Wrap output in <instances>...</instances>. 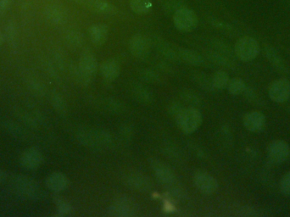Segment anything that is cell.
I'll return each instance as SVG.
<instances>
[{
	"instance_id": "24",
	"label": "cell",
	"mask_w": 290,
	"mask_h": 217,
	"mask_svg": "<svg viewBox=\"0 0 290 217\" xmlns=\"http://www.w3.org/2000/svg\"><path fill=\"white\" fill-rule=\"evenodd\" d=\"M191 77L193 82L204 90L209 92L216 91L212 84V79L207 74L204 73L202 71H193L191 73Z\"/></svg>"
},
{
	"instance_id": "28",
	"label": "cell",
	"mask_w": 290,
	"mask_h": 217,
	"mask_svg": "<svg viewBox=\"0 0 290 217\" xmlns=\"http://www.w3.org/2000/svg\"><path fill=\"white\" fill-rule=\"evenodd\" d=\"M15 115L19 118L22 123L25 124L28 127L32 128H37L39 124L38 119L36 117L34 112H27L21 108H17L15 111Z\"/></svg>"
},
{
	"instance_id": "16",
	"label": "cell",
	"mask_w": 290,
	"mask_h": 217,
	"mask_svg": "<svg viewBox=\"0 0 290 217\" xmlns=\"http://www.w3.org/2000/svg\"><path fill=\"white\" fill-rule=\"evenodd\" d=\"M151 44L156 47L159 52L165 56L167 59L172 61H179L178 49H176L173 45L165 41L158 37H153L151 38Z\"/></svg>"
},
{
	"instance_id": "5",
	"label": "cell",
	"mask_w": 290,
	"mask_h": 217,
	"mask_svg": "<svg viewBox=\"0 0 290 217\" xmlns=\"http://www.w3.org/2000/svg\"><path fill=\"white\" fill-rule=\"evenodd\" d=\"M139 207L135 200L126 196L119 197L109 207L110 216L116 217H132L138 215Z\"/></svg>"
},
{
	"instance_id": "12",
	"label": "cell",
	"mask_w": 290,
	"mask_h": 217,
	"mask_svg": "<svg viewBox=\"0 0 290 217\" xmlns=\"http://www.w3.org/2000/svg\"><path fill=\"white\" fill-rule=\"evenodd\" d=\"M126 186L141 193H150L154 188V183L149 176L141 173H130L126 176Z\"/></svg>"
},
{
	"instance_id": "53",
	"label": "cell",
	"mask_w": 290,
	"mask_h": 217,
	"mask_svg": "<svg viewBox=\"0 0 290 217\" xmlns=\"http://www.w3.org/2000/svg\"><path fill=\"white\" fill-rule=\"evenodd\" d=\"M287 2L290 4V0H287Z\"/></svg>"
},
{
	"instance_id": "29",
	"label": "cell",
	"mask_w": 290,
	"mask_h": 217,
	"mask_svg": "<svg viewBox=\"0 0 290 217\" xmlns=\"http://www.w3.org/2000/svg\"><path fill=\"white\" fill-rule=\"evenodd\" d=\"M212 84L216 91H220L227 89L228 84L230 81V77L228 72L225 71H218L212 76Z\"/></svg>"
},
{
	"instance_id": "10",
	"label": "cell",
	"mask_w": 290,
	"mask_h": 217,
	"mask_svg": "<svg viewBox=\"0 0 290 217\" xmlns=\"http://www.w3.org/2000/svg\"><path fill=\"white\" fill-rule=\"evenodd\" d=\"M270 99L275 103H285L290 98V82L286 78L273 81L268 88Z\"/></svg>"
},
{
	"instance_id": "54",
	"label": "cell",
	"mask_w": 290,
	"mask_h": 217,
	"mask_svg": "<svg viewBox=\"0 0 290 217\" xmlns=\"http://www.w3.org/2000/svg\"></svg>"
},
{
	"instance_id": "42",
	"label": "cell",
	"mask_w": 290,
	"mask_h": 217,
	"mask_svg": "<svg viewBox=\"0 0 290 217\" xmlns=\"http://www.w3.org/2000/svg\"><path fill=\"white\" fill-rule=\"evenodd\" d=\"M140 76L144 82L157 84L161 82V77L156 71H152L150 69H144L140 72Z\"/></svg>"
},
{
	"instance_id": "18",
	"label": "cell",
	"mask_w": 290,
	"mask_h": 217,
	"mask_svg": "<svg viewBox=\"0 0 290 217\" xmlns=\"http://www.w3.org/2000/svg\"><path fill=\"white\" fill-rule=\"evenodd\" d=\"M77 65L83 73H85L87 76H90L92 78L95 76L99 68L96 57L94 54L88 51L82 54Z\"/></svg>"
},
{
	"instance_id": "27",
	"label": "cell",
	"mask_w": 290,
	"mask_h": 217,
	"mask_svg": "<svg viewBox=\"0 0 290 217\" xmlns=\"http://www.w3.org/2000/svg\"><path fill=\"white\" fill-rule=\"evenodd\" d=\"M130 8L137 15H145L152 9L151 0H129Z\"/></svg>"
},
{
	"instance_id": "26",
	"label": "cell",
	"mask_w": 290,
	"mask_h": 217,
	"mask_svg": "<svg viewBox=\"0 0 290 217\" xmlns=\"http://www.w3.org/2000/svg\"><path fill=\"white\" fill-rule=\"evenodd\" d=\"M3 128L9 132L10 135L15 137V138L24 139L27 138V130L20 125V124L11 121V120H6L3 123Z\"/></svg>"
},
{
	"instance_id": "38",
	"label": "cell",
	"mask_w": 290,
	"mask_h": 217,
	"mask_svg": "<svg viewBox=\"0 0 290 217\" xmlns=\"http://www.w3.org/2000/svg\"><path fill=\"white\" fill-rule=\"evenodd\" d=\"M55 202H56L59 217H68V216H70L73 212V209H72V206H70V203H68L61 198H59V197L56 198Z\"/></svg>"
},
{
	"instance_id": "46",
	"label": "cell",
	"mask_w": 290,
	"mask_h": 217,
	"mask_svg": "<svg viewBox=\"0 0 290 217\" xmlns=\"http://www.w3.org/2000/svg\"><path fill=\"white\" fill-rule=\"evenodd\" d=\"M184 108L185 107L183 106V105L180 103V102H173V103L171 104L170 106H169V108H168V112H169L171 116L176 120L177 116H178L179 114L182 113V110H183Z\"/></svg>"
},
{
	"instance_id": "8",
	"label": "cell",
	"mask_w": 290,
	"mask_h": 217,
	"mask_svg": "<svg viewBox=\"0 0 290 217\" xmlns=\"http://www.w3.org/2000/svg\"><path fill=\"white\" fill-rule=\"evenodd\" d=\"M149 164L156 175V178L161 184L170 187L176 183V175L173 169L164 162L159 159L150 158L149 160Z\"/></svg>"
},
{
	"instance_id": "50",
	"label": "cell",
	"mask_w": 290,
	"mask_h": 217,
	"mask_svg": "<svg viewBox=\"0 0 290 217\" xmlns=\"http://www.w3.org/2000/svg\"><path fill=\"white\" fill-rule=\"evenodd\" d=\"M7 178H8V175H7V173H6L4 170L0 169V183L5 182Z\"/></svg>"
},
{
	"instance_id": "43",
	"label": "cell",
	"mask_w": 290,
	"mask_h": 217,
	"mask_svg": "<svg viewBox=\"0 0 290 217\" xmlns=\"http://www.w3.org/2000/svg\"><path fill=\"white\" fill-rule=\"evenodd\" d=\"M105 105V108L106 110H108L111 113H115V114H120L121 112L123 111V106L116 100H105L104 102Z\"/></svg>"
},
{
	"instance_id": "4",
	"label": "cell",
	"mask_w": 290,
	"mask_h": 217,
	"mask_svg": "<svg viewBox=\"0 0 290 217\" xmlns=\"http://www.w3.org/2000/svg\"><path fill=\"white\" fill-rule=\"evenodd\" d=\"M233 50L237 59L241 61L249 62L257 57L261 51V46L255 38L244 36L236 42Z\"/></svg>"
},
{
	"instance_id": "13",
	"label": "cell",
	"mask_w": 290,
	"mask_h": 217,
	"mask_svg": "<svg viewBox=\"0 0 290 217\" xmlns=\"http://www.w3.org/2000/svg\"><path fill=\"white\" fill-rule=\"evenodd\" d=\"M20 162L21 165L27 170H36L43 164L44 156L38 148L32 147L22 153Z\"/></svg>"
},
{
	"instance_id": "20",
	"label": "cell",
	"mask_w": 290,
	"mask_h": 217,
	"mask_svg": "<svg viewBox=\"0 0 290 217\" xmlns=\"http://www.w3.org/2000/svg\"><path fill=\"white\" fill-rule=\"evenodd\" d=\"M264 52L268 61L275 67V69L282 73L286 74L289 72V68L286 62L274 48L267 45L264 48Z\"/></svg>"
},
{
	"instance_id": "25",
	"label": "cell",
	"mask_w": 290,
	"mask_h": 217,
	"mask_svg": "<svg viewBox=\"0 0 290 217\" xmlns=\"http://www.w3.org/2000/svg\"><path fill=\"white\" fill-rule=\"evenodd\" d=\"M133 97L139 103L150 104L153 101V94L149 88L142 84H134L132 87Z\"/></svg>"
},
{
	"instance_id": "14",
	"label": "cell",
	"mask_w": 290,
	"mask_h": 217,
	"mask_svg": "<svg viewBox=\"0 0 290 217\" xmlns=\"http://www.w3.org/2000/svg\"><path fill=\"white\" fill-rule=\"evenodd\" d=\"M243 124V126L249 132H260L263 131L265 128L267 124V119L263 113L255 110L244 114Z\"/></svg>"
},
{
	"instance_id": "35",
	"label": "cell",
	"mask_w": 290,
	"mask_h": 217,
	"mask_svg": "<svg viewBox=\"0 0 290 217\" xmlns=\"http://www.w3.org/2000/svg\"><path fill=\"white\" fill-rule=\"evenodd\" d=\"M70 74L73 77L74 80L76 82H78L79 84L82 86H88L91 83L92 81L94 78H92L90 76H87L85 73H83L78 65H73L70 66Z\"/></svg>"
},
{
	"instance_id": "17",
	"label": "cell",
	"mask_w": 290,
	"mask_h": 217,
	"mask_svg": "<svg viewBox=\"0 0 290 217\" xmlns=\"http://www.w3.org/2000/svg\"><path fill=\"white\" fill-rule=\"evenodd\" d=\"M100 71L104 79L109 82H113L120 76V63L113 58L106 59L100 65Z\"/></svg>"
},
{
	"instance_id": "19",
	"label": "cell",
	"mask_w": 290,
	"mask_h": 217,
	"mask_svg": "<svg viewBox=\"0 0 290 217\" xmlns=\"http://www.w3.org/2000/svg\"><path fill=\"white\" fill-rule=\"evenodd\" d=\"M88 35L94 45L102 46L108 39V26L103 23L94 24L88 29Z\"/></svg>"
},
{
	"instance_id": "22",
	"label": "cell",
	"mask_w": 290,
	"mask_h": 217,
	"mask_svg": "<svg viewBox=\"0 0 290 217\" xmlns=\"http://www.w3.org/2000/svg\"><path fill=\"white\" fill-rule=\"evenodd\" d=\"M179 59L188 65L200 66L204 65L205 59L196 51L188 49H178Z\"/></svg>"
},
{
	"instance_id": "37",
	"label": "cell",
	"mask_w": 290,
	"mask_h": 217,
	"mask_svg": "<svg viewBox=\"0 0 290 217\" xmlns=\"http://www.w3.org/2000/svg\"><path fill=\"white\" fill-rule=\"evenodd\" d=\"M181 98L184 102L188 104L190 107L198 108V107L201 106V103H202V100L195 92L191 91L188 89L183 90L181 93Z\"/></svg>"
},
{
	"instance_id": "7",
	"label": "cell",
	"mask_w": 290,
	"mask_h": 217,
	"mask_svg": "<svg viewBox=\"0 0 290 217\" xmlns=\"http://www.w3.org/2000/svg\"><path fill=\"white\" fill-rule=\"evenodd\" d=\"M267 158L272 164H283L290 159V146L285 140H274L267 147Z\"/></svg>"
},
{
	"instance_id": "9",
	"label": "cell",
	"mask_w": 290,
	"mask_h": 217,
	"mask_svg": "<svg viewBox=\"0 0 290 217\" xmlns=\"http://www.w3.org/2000/svg\"><path fill=\"white\" fill-rule=\"evenodd\" d=\"M128 48L130 53L137 59H145L150 55L151 42L145 36L135 34L130 38Z\"/></svg>"
},
{
	"instance_id": "3",
	"label": "cell",
	"mask_w": 290,
	"mask_h": 217,
	"mask_svg": "<svg viewBox=\"0 0 290 217\" xmlns=\"http://www.w3.org/2000/svg\"><path fill=\"white\" fill-rule=\"evenodd\" d=\"M179 129L186 134H192L201 126L203 116L199 109L194 107L185 108L176 120Z\"/></svg>"
},
{
	"instance_id": "1",
	"label": "cell",
	"mask_w": 290,
	"mask_h": 217,
	"mask_svg": "<svg viewBox=\"0 0 290 217\" xmlns=\"http://www.w3.org/2000/svg\"><path fill=\"white\" fill-rule=\"evenodd\" d=\"M76 135L80 144L91 150L104 151L112 150L114 147L113 137L105 130L82 128L77 131Z\"/></svg>"
},
{
	"instance_id": "23",
	"label": "cell",
	"mask_w": 290,
	"mask_h": 217,
	"mask_svg": "<svg viewBox=\"0 0 290 217\" xmlns=\"http://www.w3.org/2000/svg\"><path fill=\"white\" fill-rule=\"evenodd\" d=\"M206 56H207L209 60H211L216 65L229 68V69H234L235 68V63L233 59L229 56L217 52V51H210L206 54Z\"/></svg>"
},
{
	"instance_id": "39",
	"label": "cell",
	"mask_w": 290,
	"mask_h": 217,
	"mask_svg": "<svg viewBox=\"0 0 290 217\" xmlns=\"http://www.w3.org/2000/svg\"><path fill=\"white\" fill-rule=\"evenodd\" d=\"M243 94V96H244L245 99L249 101V103L252 104L254 106H264L263 100L261 99V96L258 94L257 92L255 91L254 88L246 87Z\"/></svg>"
},
{
	"instance_id": "41",
	"label": "cell",
	"mask_w": 290,
	"mask_h": 217,
	"mask_svg": "<svg viewBox=\"0 0 290 217\" xmlns=\"http://www.w3.org/2000/svg\"><path fill=\"white\" fill-rule=\"evenodd\" d=\"M6 37H7V40L9 42V44L11 45V47L15 48L17 44V30L15 27L14 22H9L7 24L5 28Z\"/></svg>"
},
{
	"instance_id": "48",
	"label": "cell",
	"mask_w": 290,
	"mask_h": 217,
	"mask_svg": "<svg viewBox=\"0 0 290 217\" xmlns=\"http://www.w3.org/2000/svg\"><path fill=\"white\" fill-rule=\"evenodd\" d=\"M44 69L47 71L49 76H51L54 79H58L59 76H58V73H57L56 65H54L53 63H51L50 61L45 62Z\"/></svg>"
},
{
	"instance_id": "44",
	"label": "cell",
	"mask_w": 290,
	"mask_h": 217,
	"mask_svg": "<svg viewBox=\"0 0 290 217\" xmlns=\"http://www.w3.org/2000/svg\"><path fill=\"white\" fill-rule=\"evenodd\" d=\"M209 21L211 22L213 27H216L217 29L221 30V31H223L225 33H232L235 32L234 28L232 27L230 24L227 23L225 21H220V20H217L215 18H211Z\"/></svg>"
},
{
	"instance_id": "21",
	"label": "cell",
	"mask_w": 290,
	"mask_h": 217,
	"mask_svg": "<svg viewBox=\"0 0 290 217\" xmlns=\"http://www.w3.org/2000/svg\"><path fill=\"white\" fill-rule=\"evenodd\" d=\"M69 179L67 176L61 172H54L50 174L46 179V185L50 190L55 193H59L65 190L69 186Z\"/></svg>"
},
{
	"instance_id": "11",
	"label": "cell",
	"mask_w": 290,
	"mask_h": 217,
	"mask_svg": "<svg viewBox=\"0 0 290 217\" xmlns=\"http://www.w3.org/2000/svg\"><path fill=\"white\" fill-rule=\"evenodd\" d=\"M193 182L202 194L210 195L218 189V182L214 176L205 171H198L193 176Z\"/></svg>"
},
{
	"instance_id": "31",
	"label": "cell",
	"mask_w": 290,
	"mask_h": 217,
	"mask_svg": "<svg viewBox=\"0 0 290 217\" xmlns=\"http://www.w3.org/2000/svg\"><path fill=\"white\" fill-rule=\"evenodd\" d=\"M90 6L92 9L101 14L112 15L116 11L114 5H112V3H108L105 0H91Z\"/></svg>"
},
{
	"instance_id": "2",
	"label": "cell",
	"mask_w": 290,
	"mask_h": 217,
	"mask_svg": "<svg viewBox=\"0 0 290 217\" xmlns=\"http://www.w3.org/2000/svg\"><path fill=\"white\" fill-rule=\"evenodd\" d=\"M10 184L18 195L28 200H41L45 196L44 189L29 176L14 175L10 177Z\"/></svg>"
},
{
	"instance_id": "32",
	"label": "cell",
	"mask_w": 290,
	"mask_h": 217,
	"mask_svg": "<svg viewBox=\"0 0 290 217\" xmlns=\"http://www.w3.org/2000/svg\"><path fill=\"white\" fill-rule=\"evenodd\" d=\"M246 84L243 79L238 78V77H235V78H232L229 81L227 89L229 91V94L232 95H240L243 94V92L246 88Z\"/></svg>"
},
{
	"instance_id": "33",
	"label": "cell",
	"mask_w": 290,
	"mask_h": 217,
	"mask_svg": "<svg viewBox=\"0 0 290 217\" xmlns=\"http://www.w3.org/2000/svg\"><path fill=\"white\" fill-rule=\"evenodd\" d=\"M50 100H51V104H52L54 108L59 114L64 115L67 113V105L65 103L64 98L62 97L61 94L55 92L51 94Z\"/></svg>"
},
{
	"instance_id": "36",
	"label": "cell",
	"mask_w": 290,
	"mask_h": 217,
	"mask_svg": "<svg viewBox=\"0 0 290 217\" xmlns=\"http://www.w3.org/2000/svg\"><path fill=\"white\" fill-rule=\"evenodd\" d=\"M64 39L71 47H80L83 44V37L82 33L76 30H69L64 34Z\"/></svg>"
},
{
	"instance_id": "34",
	"label": "cell",
	"mask_w": 290,
	"mask_h": 217,
	"mask_svg": "<svg viewBox=\"0 0 290 217\" xmlns=\"http://www.w3.org/2000/svg\"><path fill=\"white\" fill-rule=\"evenodd\" d=\"M161 3L165 11L169 14H174L179 9L187 7V4L182 0H161Z\"/></svg>"
},
{
	"instance_id": "15",
	"label": "cell",
	"mask_w": 290,
	"mask_h": 217,
	"mask_svg": "<svg viewBox=\"0 0 290 217\" xmlns=\"http://www.w3.org/2000/svg\"><path fill=\"white\" fill-rule=\"evenodd\" d=\"M44 15L49 22L56 26L65 23L67 19L66 12L59 3L48 4L44 9Z\"/></svg>"
},
{
	"instance_id": "49",
	"label": "cell",
	"mask_w": 290,
	"mask_h": 217,
	"mask_svg": "<svg viewBox=\"0 0 290 217\" xmlns=\"http://www.w3.org/2000/svg\"><path fill=\"white\" fill-rule=\"evenodd\" d=\"M13 3V0H0V13L7 11Z\"/></svg>"
},
{
	"instance_id": "47",
	"label": "cell",
	"mask_w": 290,
	"mask_h": 217,
	"mask_svg": "<svg viewBox=\"0 0 290 217\" xmlns=\"http://www.w3.org/2000/svg\"><path fill=\"white\" fill-rule=\"evenodd\" d=\"M239 215L244 216V217H256L260 216L259 211L257 209L254 208L252 206H243L239 210Z\"/></svg>"
},
{
	"instance_id": "40",
	"label": "cell",
	"mask_w": 290,
	"mask_h": 217,
	"mask_svg": "<svg viewBox=\"0 0 290 217\" xmlns=\"http://www.w3.org/2000/svg\"><path fill=\"white\" fill-rule=\"evenodd\" d=\"M212 45L215 48L216 51L229 56L232 59V56L234 54V50H232V48L229 46V44H226L225 42L219 40V39H214L212 41Z\"/></svg>"
},
{
	"instance_id": "6",
	"label": "cell",
	"mask_w": 290,
	"mask_h": 217,
	"mask_svg": "<svg viewBox=\"0 0 290 217\" xmlns=\"http://www.w3.org/2000/svg\"><path fill=\"white\" fill-rule=\"evenodd\" d=\"M173 23L176 29L187 33L196 28L199 19L195 12L186 7L173 14Z\"/></svg>"
},
{
	"instance_id": "30",
	"label": "cell",
	"mask_w": 290,
	"mask_h": 217,
	"mask_svg": "<svg viewBox=\"0 0 290 217\" xmlns=\"http://www.w3.org/2000/svg\"><path fill=\"white\" fill-rule=\"evenodd\" d=\"M27 84L30 90L38 97H44L46 94L45 86L42 81L37 78L36 76H27Z\"/></svg>"
},
{
	"instance_id": "45",
	"label": "cell",
	"mask_w": 290,
	"mask_h": 217,
	"mask_svg": "<svg viewBox=\"0 0 290 217\" xmlns=\"http://www.w3.org/2000/svg\"><path fill=\"white\" fill-rule=\"evenodd\" d=\"M279 188L282 194L285 196H290V171L285 173L279 183Z\"/></svg>"
},
{
	"instance_id": "52",
	"label": "cell",
	"mask_w": 290,
	"mask_h": 217,
	"mask_svg": "<svg viewBox=\"0 0 290 217\" xmlns=\"http://www.w3.org/2000/svg\"><path fill=\"white\" fill-rule=\"evenodd\" d=\"M70 1H73V2H76V3H79L80 0H70Z\"/></svg>"
},
{
	"instance_id": "51",
	"label": "cell",
	"mask_w": 290,
	"mask_h": 217,
	"mask_svg": "<svg viewBox=\"0 0 290 217\" xmlns=\"http://www.w3.org/2000/svg\"><path fill=\"white\" fill-rule=\"evenodd\" d=\"M3 36H2V34L0 33V46H1V44H3Z\"/></svg>"
}]
</instances>
